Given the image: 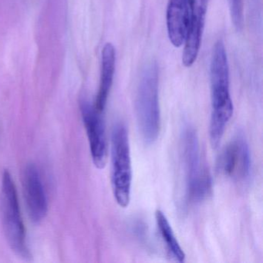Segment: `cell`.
<instances>
[{
	"label": "cell",
	"mask_w": 263,
	"mask_h": 263,
	"mask_svg": "<svg viewBox=\"0 0 263 263\" xmlns=\"http://www.w3.org/2000/svg\"><path fill=\"white\" fill-rule=\"evenodd\" d=\"M211 112L209 138L217 148L233 116L234 107L229 89V68L226 47L222 41L215 44L210 67Z\"/></svg>",
	"instance_id": "1"
},
{
	"label": "cell",
	"mask_w": 263,
	"mask_h": 263,
	"mask_svg": "<svg viewBox=\"0 0 263 263\" xmlns=\"http://www.w3.org/2000/svg\"><path fill=\"white\" fill-rule=\"evenodd\" d=\"M181 155L185 181V196L190 203H199L212 192V178L203 165L198 135L187 126L181 138Z\"/></svg>",
	"instance_id": "2"
},
{
	"label": "cell",
	"mask_w": 263,
	"mask_h": 263,
	"mask_svg": "<svg viewBox=\"0 0 263 263\" xmlns=\"http://www.w3.org/2000/svg\"><path fill=\"white\" fill-rule=\"evenodd\" d=\"M135 110L143 140L147 144H153L158 139L161 129L158 70L155 64L147 65L141 75L137 90Z\"/></svg>",
	"instance_id": "3"
},
{
	"label": "cell",
	"mask_w": 263,
	"mask_h": 263,
	"mask_svg": "<svg viewBox=\"0 0 263 263\" xmlns=\"http://www.w3.org/2000/svg\"><path fill=\"white\" fill-rule=\"evenodd\" d=\"M110 181L118 205L123 209L128 207L132 194V156L128 132L122 123H118L112 130Z\"/></svg>",
	"instance_id": "4"
},
{
	"label": "cell",
	"mask_w": 263,
	"mask_h": 263,
	"mask_svg": "<svg viewBox=\"0 0 263 263\" xmlns=\"http://www.w3.org/2000/svg\"><path fill=\"white\" fill-rule=\"evenodd\" d=\"M1 213L4 233L12 250L22 258H28L30 252L17 192L8 171H6L3 175Z\"/></svg>",
	"instance_id": "5"
},
{
	"label": "cell",
	"mask_w": 263,
	"mask_h": 263,
	"mask_svg": "<svg viewBox=\"0 0 263 263\" xmlns=\"http://www.w3.org/2000/svg\"><path fill=\"white\" fill-rule=\"evenodd\" d=\"M218 172L235 182H244L250 177L252 158L247 141L237 135L221 151L217 161Z\"/></svg>",
	"instance_id": "6"
},
{
	"label": "cell",
	"mask_w": 263,
	"mask_h": 263,
	"mask_svg": "<svg viewBox=\"0 0 263 263\" xmlns=\"http://www.w3.org/2000/svg\"><path fill=\"white\" fill-rule=\"evenodd\" d=\"M81 116L87 132L90 155L95 167L103 169L107 164L108 149L105 123L102 113L87 100L81 102Z\"/></svg>",
	"instance_id": "7"
},
{
	"label": "cell",
	"mask_w": 263,
	"mask_h": 263,
	"mask_svg": "<svg viewBox=\"0 0 263 263\" xmlns=\"http://www.w3.org/2000/svg\"><path fill=\"white\" fill-rule=\"evenodd\" d=\"M189 21L187 34L184 43L182 64L191 67L198 58L205 24L209 0H187Z\"/></svg>",
	"instance_id": "8"
},
{
	"label": "cell",
	"mask_w": 263,
	"mask_h": 263,
	"mask_svg": "<svg viewBox=\"0 0 263 263\" xmlns=\"http://www.w3.org/2000/svg\"><path fill=\"white\" fill-rule=\"evenodd\" d=\"M23 189L29 216L33 222L39 223L47 215L48 204L41 175L33 164L24 170Z\"/></svg>",
	"instance_id": "9"
},
{
	"label": "cell",
	"mask_w": 263,
	"mask_h": 263,
	"mask_svg": "<svg viewBox=\"0 0 263 263\" xmlns=\"http://www.w3.org/2000/svg\"><path fill=\"white\" fill-rule=\"evenodd\" d=\"M189 21V1L168 0L166 23L168 38L174 47H181L184 44Z\"/></svg>",
	"instance_id": "10"
},
{
	"label": "cell",
	"mask_w": 263,
	"mask_h": 263,
	"mask_svg": "<svg viewBox=\"0 0 263 263\" xmlns=\"http://www.w3.org/2000/svg\"><path fill=\"white\" fill-rule=\"evenodd\" d=\"M115 62H116V52H115V47L110 43H107L102 50L101 80H100L99 89H98L96 101L95 103L97 110L101 113L105 110L107 99L113 84Z\"/></svg>",
	"instance_id": "11"
},
{
	"label": "cell",
	"mask_w": 263,
	"mask_h": 263,
	"mask_svg": "<svg viewBox=\"0 0 263 263\" xmlns=\"http://www.w3.org/2000/svg\"><path fill=\"white\" fill-rule=\"evenodd\" d=\"M155 218L158 230L163 241L165 243L167 252L175 261L183 262L185 260V253L180 246L167 217L162 211L158 209L155 212Z\"/></svg>",
	"instance_id": "12"
},
{
	"label": "cell",
	"mask_w": 263,
	"mask_h": 263,
	"mask_svg": "<svg viewBox=\"0 0 263 263\" xmlns=\"http://www.w3.org/2000/svg\"><path fill=\"white\" fill-rule=\"evenodd\" d=\"M231 18L236 30H241L244 26L243 0H228Z\"/></svg>",
	"instance_id": "13"
}]
</instances>
